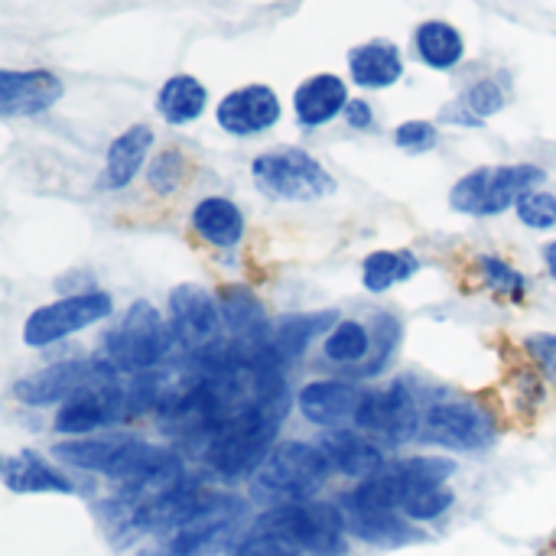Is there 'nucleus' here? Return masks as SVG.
<instances>
[{
  "label": "nucleus",
  "mask_w": 556,
  "mask_h": 556,
  "mask_svg": "<svg viewBox=\"0 0 556 556\" xmlns=\"http://www.w3.org/2000/svg\"><path fill=\"white\" fill-rule=\"evenodd\" d=\"M290 410V394L287 384L251 401L228 420H222L208 437H205V463L215 469L222 479H244L254 476L264 459L274 453L280 424Z\"/></svg>",
  "instance_id": "nucleus-1"
},
{
  "label": "nucleus",
  "mask_w": 556,
  "mask_h": 556,
  "mask_svg": "<svg viewBox=\"0 0 556 556\" xmlns=\"http://www.w3.org/2000/svg\"><path fill=\"white\" fill-rule=\"evenodd\" d=\"M329 472L332 466L319 446L290 440L274 446L264 466L251 476V495L267 508L313 502V495L326 485Z\"/></svg>",
  "instance_id": "nucleus-2"
},
{
  "label": "nucleus",
  "mask_w": 556,
  "mask_h": 556,
  "mask_svg": "<svg viewBox=\"0 0 556 556\" xmlns=\"http://www.w3.org/2000/svg\"><path fill=\"white\" fill-rule=\"evenodd\" d=\"M254 528L290 541L300 554L342 556L349 551L345 515L339 505H329V502H300V505L270 508L267 515L257 518Z\"/></svg>",
  "instance_id": "nucleus-3"
},
{
  "label": "nucleus",
  "mask_w": 556,
  "mask_h": 556,
  "mask_svg": "<svg viewBox=\"0 0 556 556\" xmlns=\"http://www.w3.org/2000/svg\"><path fill=\"white\" fill-rule=\"evenodd\" d=\"M547 173L534 163H505V166H479L472 173H466L453 192H450V205L463 215H476V218H492L502 215L508 208L518 205V199L531 189H538V182H544Z\"/></svg>",
  "instance_id": "nucleus-4"
},
{
  "label": "nucleus",
  "mask_w": 556,
  "mask_h": 556,
  "mask_svg": "<svg viewBox=\"0 0 556 556\" xmlns=\"http://www.w3.org/2000/svg\"><path fill=\"white\" fill-rule=\"evenodd\" d=\"M169 342H173V332L163 323V316L147 300H137L124 313V319L104 336V362L114 371L143 375L166 358Z\"/></svg>",
  "instance_id": "nucleus-5"
},
{
  "label": "nucleus",
  "mask_w": 556,
  "mask_h": 556,
  "mask_svg": "<svg viewBox=\"0 0 556 556\" xmlns=\"http://www.w3.org/2000/svg\"><path fill=\"white\" fill-rule=\"evenodd\" d=\"M251 176L261 192L287 202H316L336 192L332 173L300 147H277L254 156Z\"/></svg>",
  "instance_id": "nucleus-6"
},
{
  "label": "nucleus",
  "mask_w": 556,
  "mask_h": 556,
  "mask_svg": "<svg viewBox=\"0 0 556 556\" xmlns=\"http://www.w3.org/2000/svg\"><path fill=\"white\" fill-rule=\"evenodd\" d=\"M456 466L450 459L437 456H414V459H397L384 466L378 476L365 479L355 492H349L355 502L368 508H384V511H401L427 489H440L450 482Z\"/></svg>",
  "instance_id": "nucleus-7"
},
{
  "label": "nucleus",
  "mask_w": 556,
  "mask_h": 556,
  "mask_svg": "<svg viewBox=\"0 0 556 556\" xmlns=\"http://www.w3.org/2000/svg\"><path fill=\"white\" fill-rule=\"evenodd\" d=\"M114 309L111 296L104 290H88L75 296H62L55 303H46L33 309L23 323V342L29 349H49L101 319H108Z\"/></svg>",
  "instance_id": "nucleus-8"
},
{
  "label": "nucleus",
  "mask_w": 556,
  "mask_h": 556,
  "mask_svg": "<svg viewBox=\"0 0 556 556\" xmlns=\"http://www.w3.org/2000/svg\"><path fill=\"white\" fill-rule=\"evenodd\" d=\"M424 440L446 446V450H463V453H476L492 446L495 440V417L479 407L476 401L466 397H446L437 401L424 410V427H420Z\"/></svg>",
  "instance_id": "nucleus-9"
},
{
  "label": "nucleus",
  "mask_w": 556,
  "mask_h": 556,
  "mask_svg": "<svg viewBox=\"0 0 556 556\" xmlns=\"http://www.w3.org/2000/svg\"><path fill=\"white\" fill-rule=\"evenodd\" d=\"M244 518V502L231 495H208V502L182 521L176 531H169L163 556H212L218 547L231 541Z\"/></svg>",
  "instance_id": "nucleus-10"
},
{
  "label": "nucleus",
  "mask_w": 556,
  "mask_h": 556,
  "mask_svg": "<svg viewBox=\"0 0 556 556\" xmlns=\"http://www.w3.org/2000/svg\"><path fill=\"white\" fill-rule=\"evenodd\" d=\"M355 424L365 433H375L388 443H407L410 437H417L424 427V414H420L417 394L410 391V381L401 378L391 388L365 391Z\"/></svg>",
  "instance_id": "nucleus-11"
},
{
  "label": "nucleus",
  "mask_w": 556,
  "mask_h": 556,
  "mask_svg": "<svg viewBox=\"0 0 556 556\" xmlns=\"http://www.w3.org/2000/svg\"><path fill=\"white\" fill-rule=\"evenodd\" d=\"M222 306L218 296L195 283H182L169 293V332L173 342H179L189 355H205L218 345L222 332Z\"/></svg>",
  "instance_id": "nucleus-12"
},
{
  "label": "nucleus",
  "mask_w": 556,
  "mask_h": 556,
  "mask_svg": "<svg viewBox=\"0 0 556 556\" xmlns=\"http://www.w3.org/2000/svg\"><path fill=\"white\" fill-rule=\"evenodd\" d=\"M130 410H134V401L114 378L94 381V384H88L85 391H78L75 397H68L59 407L55 433H65V437L78 440L85 433H94V430H104V427L124 420Z\"/></svg>",
  "instance_id": "nucleus-13"
},
{
  "label": "nucleus",
  "mask_w": 556,
  "mask_h": 556,
  "mask_svg": "<svg viewBox=\"0 0 556 556\" xmlns=\"http://www.w3.org/2000/svg\"><path fill=\"white\" fill-rule=\"evenodd\" d=\"M108 378H114V368L108 362H55L42 371L20 378L13 384V397L26 407H49Z\"/></svg>",
  "instance_id": "nucleus-14"
},
{
  "label": "nucleus",
  "mask_w": 556,
  "mask_h": 556,
  "mask_svg": "<svg viewBox=\"0 0 556 556\" xmlns=\"http://www.w3.org/2000/svg\"><path fill=\"white\" fill-rule=\"evenodd\" d=\"M215 121L231 137H257L280 121V98L270 85L235 88L218 101Z\"/></svg>",
  "instance_id": "nucleus-15"
},
{
  "label": "nucleus",
  "mask_w": 556,
  "mask_h": 556,
  "mask_svg": "<svg viewBox=\"0 0 556 556\" xmlns=\"http://www.w3.org/2000/svg\"><path fill=\"white\" fill-rule=\"evenodd\" d=\"M65 85L49 68H3L0 72V114L3 117H36L59 104Z\"/></svg>",
  "instance_id": "nucleus-16"
},
{
  "label": "nucleus",
  "mask_w": 556,
  "mask_h": 556,
  "mask_svg": "<svg viewBox=\"0 0 556 556\" xmlns=\"http://www.w3.org/2000/svg\"><path fill=\"white\" fill-rule=\"evenodd\" d=\"M362 394L365 391L349 384V381H329L326 378V381H309L306 388H300L296 407L309 424L339 430L345 420H355Z\"/></svg>",
  "instance_id": "nucleus-17"
},
{
  "label": "nucleus",
  "mask_w": 556,
  "mask_h": 556,
  "mask_svg": "<svg viewBox=\"0 0 556 556\" xmlns=\"http://www.w3.org/2000/svg\"><path fill=\"white\" fill-rule=\"evenodd\" d=\"M342 515L345 525L355 538H362L365 544L375 547H404L410 541H417V528L410 525V518H404L401 511H384V508H368L362 502H355L352 495L342 498Z\"/></svg>",
  "instance_id": "nucleus-18"
},
{
  "label": "nucleus",
  "mask_w": 556,
  "mask_h": 556,
  "mask_svg": "<svg viewBox=\"0 0 556 556\" xmlns=\"http://www.w3.org/2000/svg\"><path fill=\"white\" fill-rule=\"evenodd\" d=\"M349 101L352 98H349L345 81L332 72H319V75H309L293 91V114H296L300 127L316 130V127L336 121L339 114H345Z\"/></svg>",
  "instance_id": "nucleus-19"
},
{
  "label": "nucleus",
  "mask_w": 556,
  "mask_h": 556,
  "mask_svg": "<svg viewBox=\"0 0 556 556\" xmlns=\"http://www.w3.org/2000/svg\"><path fill=\"white\" fill-rule=\"evenodd\" d=\"M319 450L326 453L329 466L349 479H371L384 469V453L378 443H371L362 433L352 430H329L319 443Z\"/></svg>",
  "instance_id": "nucleus-20"
},
{
  "label": "nucleus",
  "mask_w": 556,
  "mask_h": 556,
  "mask_svg": "<svg viewBox=\"0 0 556 556\" xmlns=\"http://www.w3.org/2000/svg\"><path fill=\"white\" fill-rule=\"evenodd\" d=\"M349 75L358 88H371V91L391 88L404 75V55L388 39L362 42L349 52Z\"/></svg>",
  "instance_id": "nucleus-21"
},
{
  "label": "nucleus",
  "mask_w": 556,
  "mask_h": 556,
  "mask_svg": "<svg viewBox=\"0 0 556 556\" xmlns=\"http://www.w3.org/2000/svg\"><path fill=\"white\" fill-rule=\"evenodd\" d=\"M153 150V130L147 124H134L124 134H117L108 147L104 156V173H101V186L104 189H124L137 179V173L143 169L147 156Z\"/></svg>",
  "instance_id": "nucleus-22"
},
{
  "label": "nucleus",
  "mask_w": 556,
  "mask_h": 556,
  "mask_svg": "<svg viewBox=\"0 0 556 556\" xmlns=\"http://www.w3.org/2000/svg\"><path fill=\"white\" fill-rule=\"evenodd\" d=\"M218 306H222V319L225 329L231 336V342L238 345H261L267 342V316H264V303L248 290V287H222L218 293Z\"/></svg>",
  "instance_id": "nucleus-23"
},
{
  "label": "nucleus",
  "mask_w": 556,
  "mask_h": 556,
  "mask_svg": "<svg viewBox=\"0 0 556 556\" xmlns=\"http://www.w3.org/2000/svg\"><path fill=\"white\" fill-rule=\"evenodd\" d=\"M3 472V485L16 495H39V492H52V495H72V482L52 469L39 453L33 450H23V453H13L3 459L0 466Z\"/></svg>",
  "instance_id": "nucleus-24"
},
{
  "label": "nucleus",
  "mask_w": 556,
  "mask_h": 556,
  "mask_svg": "<svg viewBox=\"0 0 556 556\" xmlns=\"http://www.w3.org/2000/svg\"><path fill=\"white\" fill-rule=\"evenodd\" d=\"M192 228L202 241L215 248H235L244 238V215L241 208L225 195L199 199L192 208Z\"/></svg>",
  "instance_id": "nucleus-25"
},
{
  "label": "nucleus",
  "mask_w": 556,
  "mask_h": 556,
  "mask_svg": "<svg viewBox=\"0 0 556 556\" xmlns=\"http://www.w3.org/2000/svg\"><path fill=\"white\" fill-rule=\"evenodd\" d=\"M336 323H339V316H336L332 309L287 316V319H280L277 329L270 332V349H274V355L280 358V365H283V362H296V358L309 349V342H313L316 336H323V332H332Z\"/></svg>",
  "instance_id": "nucleus-26"
},
{
  "label": "nucleus",
  "mask_w": 556,
  "mask_h": 556,
  "mask_svg": "<svg viewBox=\"0 0 556 556\" xmlns=\"http://www.w3.org/2000/svg\"><path fill=\"white\" fill-rule=\"evenodd\" d=\"M414 52L424 65L437 68V72H450L463 62L466 39L446 20H427L414 29Z\"/></svg>",
  "instance_id": "nucleus-27"
},
{
  "label": "nucleus",
  "mask_w": 556,
  "mask_h": 556,
  "mask_svg": "<svg viewBox=\"0 0 556 556\" xmlns=\"http://www.w3.org/2000/svg\"><path fill=\"white\" fill-rule=\"evenodd\" d=\"M205 104H208V88L195 75H173L163 81L156 94V111L173 127H182L202 117Z\"/></svg>",
  "instance_id": "nucleus-28"
},
{
  "label": "nucleus",
  "mask_w": 556,
  "mask_h": 556,
  "mask_svg": "<svg viewBox=\"0 0 556 556\" xmlns=\"http://www.w3.org/2000/svg\"><path fill=\"white\" fill-rule=\"evenodd\" d=\"M417 267H420V261L414 251H404V248L401 251H375L362 264V283L371 293H388L391 287L410 280L417 274Z\"/></svg>",
  "instance_id": "nucleus-29"
},
{
  "label": "nucleus",
  "mask_w": 556,
  "mask_h": 556,
  "mask_svg": "<svg viewBox=\"0 0 556 556\" xmlns=\"http://www.w3.org/2000/svg\"><path fill=\"white\" fill-rule=\"evenodd\" d=\"M323 352L336 365H358L371 355V329L355 319H339L332 332H326Z\"/></svg>",
  "instance_id": "nucleus-30"
},
{
  "label": "nucleus",
  "mask_w": 556,
  "mask_h": 556,
  "mask_svg": "<svg viewBox=\"0 0 556 556\" xmlns=\"http://www.w3.org/2000/svg\"><path fill=\"white\" fill-rule=\"evenodd\" d=\"M505 101H508V94H505V88H502V81H495V78H479L476 85H469L466 91H463V98H459V104L476 117V121H489L492 114H498L502 108H505Z\"/></svg>",
  "instance_id": "nucleus-31"
},
{
  "label": "nucleus",
  "mask_w": 556,
  "mask_h": 556,
  "mask_svg": "<svg viewBox=\"0 0 556 556\" xmlns=\"http://www.w3.org/2000/svg\"><path fill=\"white\" fill-rule=\"evenodd\" d=\"M479 270H482L485 287L495 290V293H508L511 300H521L525 290H528L525 274H518V270H515L508 261H502V257H492V254L479 257Z\"/></svg>",
  "instance_id": "nucleus-32"
},
{
  "label": "nucleus",
  "mask_w": 556,
  "mask_h": 556,
  "mask_svg": "<svg viewBox=\"0 0 556 556\" xmlns=\"http://www.w3.org/2000/svg\"><path fill=\"white\" fill-rule=\"evenodd\" d=\"M397 339H401V323L394 316H388V313L375 316V323H371V345H378V352L368 355V365L362 368V375H378L388 365V358L394 355Z\"/></svg>",
  "instance_id": "nucleus-33"
},
{
  "label": "nucleus",
  "mask_w": 556,
  "mask_h": 556,
  "mask_svg": "<svg viewBox=\"0 0 556 556\" xmlns=\"http://www.w3.org/2000/svg\"><path fill=\"white\" fill-rule=\"evenodd\" d=\"M518 218L528 225V228H538V231H547L556 225V195L554 192H544V189H531L518 199L515 205Z\"/></svg>",
  "instance_id": "nucleus-34"
},
{
  "label": "nucleus",
  "mask_w": 556,
  "mask_h": 556,
  "mask_svg": "<svg viewBox=\"0 0 556 556\" xmlns=\"http://www.w3.org/2000/svg\"><path fill=\"white\" fill-rule=\"evenodd\" d=\"M231 556H303L290 541L270 534V531H261V528H251V534H244Z\"/></svg>",
  "instance_id": "nucleus-35"
},
{
  "label": "nucleus",
  "mask_w": 556,
  "mask_h": 556,
  "mask_svg": "<svg viewBox=\"0 0 556 556\" xmlns=\"http://www.w3.org/2000/svg\"><path fill=\"white\" fill-rule=\"evenodd\" d=\"M394 143H397L404 153H430V150L440 143V130H437V124H430V121H404V124L394 130Z\"/></svg>",
  "instance_id": "nucleus-36"
},
{
  "label": "nucleus",
  "mask_w": 556,
  "mask_h": 556,
  "mask_svg": "<svg viewBox=\"0 0 556 556\" xmlns=\"http://www.w3.org/2000/svg\"><path fill=\"white\" fill-rule=\"evenodd\" d=\"M182 169H186V160H182V153L179 150H163L156 160H153V166H150V186L156 189V192H173L179 182H182Z\"/></svg>",
  "instance_id": "nucleus-37"
},
{
  "label": "nucleus",
  "mask_w": 556,
  "mask_h": 556,
  "mask_svg": "<svg viewBox=\"0 0 556 556\" xmlns=\"http://www.w3.org/2000/svg\"><path fill=\"white\" fill-rule=\"evenodd\" d=\"M450 505H453V492H450L446 485L427 489V492H420V495L404 508V518H410V521H433V518H440L443 511H450Z\"/></svg>",
  "instance_id": "nucleus-38"
},
{
  "label": "nucleus",
  "mask_w": 556,
  "mask_h": 556,
  "mask_svg": "<svg viewBox=\"0 0 556 556\" xmlns=\"http://www.w3.org/2000/svg\"><path fill=\"white\" fill-rule=\"evenodd\" d=\"M525 349L538 362V368L556 384V336H531Z\"/></svg>",
  "instance_id": "nucleus-39"
},
{
  "label": "nucleus",
  "mask_w": 556,
  "mask_h": 556,
  "mask_svg": "<svg viewBox=\"0 0 556 556\" xmlns=\"http://www.w3.org/2000/svg\"><path fill=\"white\" fill-rule=\"evenodd\" d=\"M345 124L355 127V130H371L375 124V111L365 98H352L349 108H345Z\"/></svg>",
  "instance_id": "nucleus-40"
},
{
  "label": "nucleus",
  "mask_w": 556,
  "mask_h": 556,
  "mask_svg": "<svg viewBox=\"0 0 556 556\" xmlns=\"http://www.w3.org/2000/svg\"><path fill=\"white\" fill-rule=\"evenodd\" d=\"M440 117H443L446 124H459V127H482V121H476V117L459 104V98H456L453 104H446Z\"/></svg>",
  "instance_id": "nucleus-41"
},
{
  "label": "nucleus",
  "mask_w": 556,
  "mask_h": 556,
  "mask_svg": "<svg viewBox=\"0 0 556 556\" xmlns=\"http://www.w3.org/2000/svg\"><path fill=\"white\" fill-rule=\"evenodd\" d=\"M544 264H547L551 277H554V280H556V241H551V244L544 248Z\"/></svg>",
  "instance_id": "nucleus-42"
}]
</instances>
